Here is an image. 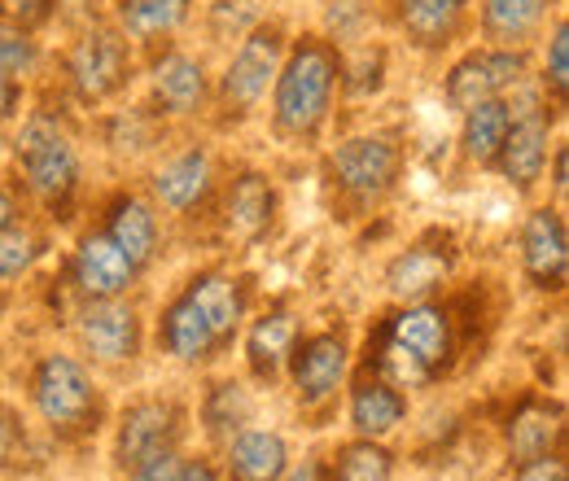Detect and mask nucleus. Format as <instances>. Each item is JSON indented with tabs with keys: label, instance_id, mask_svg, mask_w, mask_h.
I'll use <instances>...</instances> for the list:
<instances>
[{
	"label": "nucleus",
	"instance_id": "42",
	"mask_svg": "<svg viewBox=\"0 0 569 481\" xmlns=\"http://www.w3.org/2000/svg\"><path fill=\"white\" fill-rule=\"evenodd\" d=\"M4 4H9V0H0V13H4Z\"/></svg>",
	"mask_w": 569,
	"mask_h": 481
},
{
	"label": "nucleus",
	"instance_id": "39",
	"mask_svg": "<svg viewBox=\"0 0 569 481\" xmlns=\"http://www.w3.org/2000/svg\"><path fill=\"white\" fill-rule=\"evenodd\" d=\"M281 481H325V460H307L298 469H284Z\"/></svg>",
	"mask_w": 569,
	"mask_h": 481
},
{
	"label": "nucleus",
	"instance_id": "34",
	"mask_svg": "<svg viewBox=\"0 0 569 481\" xmlns=\"http://www.w3.org/2000/svg\"><path fill=\"white\" fill-rule=\"evenodd\" d=\"M566 83H569V36H566V22H557V31L548 40V62H543V88H552L557 106L566 101Z\"/></svg>",
	"mask_w": 569,
	"mask_h": 481
},
{
	"label": "nucleus",
	"instance_id": "24",
	"mask_svg": "<svg viewBox=\"0 0 569 481\" xmlns=\"http://www.w3.org/2000/svg\"><path fill=\"white\" fill-rule=\"evenodd\" d=\"M207 70L189 53H167L153 62V97L167 114H198L207 106Z\"/></svg>",
	"mask_w": 569,
	"mask_h": 481
},
{
	"label": "nucleus",
	"instance_id": "8",
	"mask_svg": "<svg viewBox=\"0 0 569 481\" xmlns=\"http://www.w3.org/2000/svg\"><path fill=\"white\" fill-rule=\"evenodd\" d=\"M74 338L92 363H132L144 350V320L137 302L123 298H92L74 311Z\"/></svg>",
	"mask_w": 569,
	"mask_h": 481
},
{
	"label": "nucleus",
	"instance_id": "1",
	"mask_svg": "<svg viewBox=\"0 0 569 481\" xmlns=\"http://www.w3.org/2000/svg\"><path fill=\"white\" fill-rule=\"evenodd\" d=\"M250 315L246 280L232 272H198L158 315V350L176 363H211L219 350L237 342Z\"/></svg>",
	"mask_w": 569,
	"mask_h": 481
},
{
	"label": "nucleus",
	"instance_id": "15",
	"mask_svg": "<svg viewBox=\"0 0 569 481\" xmlns=\"http://www.w3.org/2000/svg\"><path fill=\"white\" fill-rule=\"evenodd\" d=\"M521 268L530 275L535 289H548V293H561L569 275V237H566V219L557 207H539L526 214V228H521Z\"/></svg>",
	"mask_w": 569,
	"mask_h": 481
},
{
	"label": "nucleus",
	"instance_id": "3",
	"mask_svg": "<svg viewBox=\"0 0 569 481\" xmlns=\"http://www.w3.org/2000/svg\"><path fill=\"white\" fill-rule=\"evenodd\" d=\"M27 399L58 442H83L106 424V394L83 359L49 350L27 372Z\"/></svg>",
	"mask_w": 569,
	"mask_h": 481
},
{
	"label": "nucleus",
	"instance_id": "38",
	"mask_svg": "<svg viewBox=\"0 0 569 481\" xmlns=\"http://www.w3.org/2000/svg\"><path fill=\"white\" fill-rule=\"evenodd\" d=\"M18 106H22V79L0 67V123L18 119Z\"/></svg>",
	"mask_w": 569,
	"mask_h": 481
},
{
	"label": "nucleus",
	"instance_id": "20",
	"mask_svg": "<svg viewBox=\"0 0 569 481\" xmlns=\"http://www.w3.org/2000/svg\"><path fill=\"white\" fill-rule=\"evenodd\" d=\"M211 189H214V162L202 144L176 153L171 162H162L153 171V198L167 210H176V214L202 207L211 198Z\"/></svg>",
	"mask_w": 569,
	"mask_h": 481
},
{
	"label": "nucleus",
	"instance_id": "35",
	"mask_svg": "<svg viewBox=\"0 0 569 481\" xmlns=\"http://www.w3.org/2000/svg\"><path fill=\"white\" fill-rule=\"evenodd\" d=\"M36 62H40V49L27 31H0V67L13 70V74H27Z\"/></svg>",
	"mask_w": 569,
	"mask_h": 481
},
{
	"label": "nucleus",
	"instance_id": "6",
	"mask_svg": "<svg viewBox=\"0 0 569 481\" xmlns=\"http://www.w3.org/2000/svg\"><path fill=\"white\" fill-rule=\"evenodd\" d=\"M403 171V149L390 137H356L342 140L333 153H329V180L333 189L356 202V207H372L381 202L395 180Z\"/></svg>",
	"mask_w": 569,
	"mask_h": 481
},
{
	"label": "nucleus",
	"instance_id": "26",
	"mask_svg": "<svg viewBox=\"0 0 569 481\" xmlns=\"http://www.w3.org/2000/svg\"><path fill=\"white\" fill-rule=\"evenodd\" d=\"M198 420H202V429H207V438H211V442L228 447V442H232V438L254 420V399H250V390H246L241 381H232V377L211 381V385H207V394H202Z\"/></svg>",
	"mask_w": 569,
	"mask_h": 481
},
{
	"label": "nucleus",
	"instance_id": "18",
	"mask_svg": "<svg viewBox=\"0 0 569 481\" xmlns=\"http://www.w3.org/2000/svg\"><path fill=\"white\" fill-rule=\"evenodd\" d=\"M347 415H351V429L359 438H390L403 420H408V394L395 390L386 377L377 372H359L351 381V399H347Z\"/></svg>",
	"mask_w": 569,
	"mask_h": 481
},
{
	"label": "nucleus",
	"instance_id": "19",
	"mask_svg": "<svg viewBox=\"0 0 569 481\" xmlns=\"http://www.w3.org/2000/svg\"><path fill=\"white\" fill-rule=\"evenodd\" d=\"M289 469V442L277 429H241L223 447V478L219 481H281Z\"/></svg>",
	"mask_w": 569,
	"mask_h": 481
},
{
	"label": "nucleus",
	"instance_id": "4",
	"mask_svg": "<svg viewBox=\"0 0 569 481\" xmlns=\"http://www.w3.org/2000/svg\"><path fill=\"white\" fill-rule=\"evenodd\" d=\"M277 132L293 140H311L333 106V92L342 83V58L329 40H298L293 49H284V62L277 70Z\"/></svg>",
	"mask_w": 569,
	"mask_h": 481
},
{
	"label": "nucleus",
	"instance_id": "30",
	"mask_svg": "<svg viewBox=\"0 0 569 481\" xmlns=\"http://www.w3.org/2000/svg\"><path fill=\"white\" fill-rule=\"evenodd\" d=\"M114 13H119V31L128 40H158L184 22L189 0H119Z\"/></svg>",
	"mask_w": 569,
	"mask_h": 481
},
{
	"label": "nucleus",
	"instance_id": "41",
	"mask_svg": "<svg viewBox=\"0 0 569 481\" xmlns=\"http://www.w3.org/2000/svg\"><path fill=\"white\" fill-rule=\"evenodd\" d=\"M552 189L566 193V144L552 149Z\"/></svg>",
	"mask_w": 569,
	"mask_h": 481
},
{
	"label": "nucleus",
	"instance_id": "22",
	"mask_svg": "<svg viewBox=\"0 0 569 481\" xmlns=\"http://www.w3.org/2000/svg\"><path fill=\"white\" fill-rule=\"evenodd\" d=\"M101 232L137 263V272H144L158 259V214L144 198H132V193L114 198L110 210H106V228Z\"/></svg>",
	"mask_w": 569,
	"mask_h": 481
},
{
	"label": "nucleus",
	"instance_id": "33",
	"mask_svg": "<svg viewBox=\"0 0 569 481\" xmlns=\"http://www.w3.org/2000/svg\"><path fill=\"white\" fill-rule=\"evenodd\" d=\"M368 0H325V27L333 40H356L368 27Z\"/></svg>",
	"mask_w": 569,
	"mask_h": 481
},
{
	"label": "nucleus",
	"instance_id": "28",
	"mask_svg": "<svg viewBox=\"0 0 569 481\" xmlns=\"http://www.w3.org/2000/svg\"><path fill=\"white\" fill-rule=\"evenodd\" d=\"M508 101L496 97V101H482L473 110H465V128H460V144H465V158L478 162V167H496L499 144L508 137Z\"/></svg>",
	"mask_w": 569,
	"mask_h": 481
},
{
	"label": "nucleus",
	"instance_id": "17",
	"mask_svg": "<svg viewBox=\"0 0 569 481\" xmlns=\"http://www.w3.org/2000/svg\"><path fill=\"white\" fill-rule=\"evenodd\" d=\"M456 268V250L442 241H417L408 245L390 268H386V289L399 302H426L429 293L442 289V280Z\"/></svg>",
	"mask_w": 569,
	"mask_h": 481
},
{
	"label": "nucleus",
	"instance_id": "13",
	"mask_svg": "<svg viewBox=\"0 0 569 481\" xmlns=\"http://www.w3.org/2000/svg\"><path fill=\"white\" fill-rule=\"evenodd\" d=\"M508 114H512V123H508V137L499 144L496 171L508 184H517V189L526 193V189H535V184L543 180V171H548L552 119L543 114V101H539V97H535L526 110H512V106H508Z\"/></svg>",
	"mask_w": 569,
	"mask_h": 481
},
{
	"label": "nucleus",
	"instance_id": "23",
	"mask_svg": "<svg viewBox=\"0 0 569 481\" xmlns=\"http://www.w3.org/2000/svg\"><path fill=\"white\" fill-rule=\"evenodd\" d=\"M272 210H277V193L268 184V176L259 171H246L228 184V198H223V228L228 237L237 241H254L268 232L272 223Z\"/></svg>",
	"mask_w": 569,
	"mask_h": 481
},
{
	"label": "nucleus",
	"instance_id": "37",
	"mask_svg": "<svg viewBox=\"0 0 569 481\" xmlns=\"http://www.w3.org/2000/svg\"><path fill=\"white\" fill-rule=\"evenodd\" d=\"M18 442H22V424H18V412L0 403V469H4L9 460H13Z\"/></svg>",
	"mask_w": 569,
	"mask_h": 481
},
{
	"label": "nucleus",
	"instance_id": "2",
	"mask_svg": "<svg viewBox=\"0 0 569 481\" xmlns=\"http://www.w3.org/2000/svg\"><path fill=\"white\" fill-rule=\"evenodd\" d=\"M456 363V320L442 302H403L368 338L363 368L386 377L395 390H426Z\"/></svg>",
	"mask_w": 569,
	"mask_h": 481
},
{
	"label": "nucleus",
	"instance_id": "12",
	"mask_svg": "<svg viewBox=\"0 0 569 481\" xmlns=\"http://www.w3.org/2000/svg\"><path fill=\"white\" fill-rule=\"evenodd\" d=\"M526 70H530V58L526 49H499V44H487V49H473L465 53L451 74H447V101L465 114L482 101H496L503 92L521 88L526 83Z\"/></svg>",
	"mask_w": 569,
	"mask_h": 481
},
{
	"label": "nucleus",
	"instance_id": "40",
	"mask_svg": "<svg viewBox=\"0 0 569 481\" xmlns=\"http://www.w3.org/2000/svg\"><path fill=\"white\" fill-rule=\"evenodd\" d=\"M13 223H18V198L0 184V232H4V228H13Z\"/></svg>",
	"mask_w": 569,
	"mask_h": 481
},
{
	"label": "nucleus",
	"instance_id": "14",
	"mask_svg": "<svg viewBox=\"0 0 569 481\" xmlns=\"http://www.w3.org/2000/svg\"><path fill=\"white\" fill-rule=\"evenodd\" d=\"M67 280L79 293V302H92V298H123L141 280V272L101 228H92L74 245L71 263H67Z\"/></svg>",
	"mask_w": 569,
	"mask_h": 481
},
{
	"label": "nucleus",
	"instance_id": "21",
	"mask_svg": "<svg viewBox=\"0 0 569 481\" xmlns=\"http://www.w3.org/2000/svg\"><path fill=\"white\" fill-rule=\"evenodd\" d=\"M302 338V324L289 307H272L246 329V363L259 381H277L289 363V350Z\"/></svg>",
	"mask_w": 569,
	"mask_h": 481
},
{
	"label": "nucleus",
	"instance_id": "11",
	"mask_svg": "<svg viewBox=\"0 0 569 481\" xmlns=\"http://www.w3.org/2000/svg\"><path fill=\"white\" fill-rule=\"evenodd\" d=\"M67 74L83 106L110 101L132 79V49L123 44V31H106V27L83 31L67 53Z\"/></svg>",
	"mask_w": 569,
	"mask_h": 481
},
{
	"label": "nucleus",
	"instance_id": "10",
	"mask_svg": "<svg viewBox=\"0 0 569 481\" xmlns=\"http://www.w3.org/2000/svg\"><path fill=\"white\" fill-rule=\"evenodd\" d=\"M180 433H184V408L176 399H137L128 403V412L119 415L114 429V464L119 473H137L144 460L162 455V451H180Z\"/></svg>",
	"mask_w": 569,
	"mask_h": 481
},
{
	"label": "nucleus",
	"instance_id": "16",
	"mask_svg": "<svg viewBox=\"0 0 569 481\" xmlns=\"http://www.w3.org/2000/svg\"><path fill=\"white\" fill-rule=\"evenodd\" d=\"M561 438H566V408L557 399H521L512 415L503 420V447L512 455V464H530L543 455H561Z\"/></svg>",
	"mask_w": 569,
	"mask_h": 481
},
{
	"label": "nucleus",
	"instance_id": "9",
	"mask_svg": "<svg viewBox=\"0 0 569 481\" xmlns=\"http://www.w3.org/2000/svg\"><path fill=\"white\" fill-rule=\"evenodd\" d=\"M281 62H284V31L277 22H259L246 36V44L237 49V58L228 62L223 79H219V106L228 114H250L268 97V83L277 79Z\"/></svg>",
	"mask_w": 569,
	"mask_h": 481
},
{
	"label": "nucleus",
	"instance_id": "29",
	"mask_svg": "<svg viewBox=\"0 0 569 481\" xmlns=\"http://www.w3.org/2000/svg\"><path fill=\"white\" fill-rule=\"evenodd\" d=\"M325 481H395V451L377 438H356L325 464Z\"/></svg>",
	"mask_w": 569,
	"mask_h": 481
},
{
	"label": "nucleus",
	"instance_id": "32",
	"mask_svg": "<svg viewBox=\"0 0 569 481\" xmlns=\"http://www.w3.org/2000/svg\"><path fill=\"white\" fill-rule=\"evenodd\" d=\"M128 481H219V469L211 460H184L180 451H162L153 460H144Z\"/></svg>",
	"mask_w": 569,
	"mask_h": 481
},
{
	"label": "nucleus",
	"instance_id": "27",
	"mask_svg": "<svg viewBox=\"0 0 569 481\" xmlns=\"http://www.w3.org/2000/svg\"><path fill=\"white\" fill-rule=\"evenodd\" d=\"M469 0H399V22L412 36V44L438 49L456 36Z\"/></svg>",
	"mask_w": 569,
	"mask_h": 481
},
{
	"label": "nucleus",
	"instance_id": "31",
	"mask_svg": "<svg viewBox=\"0 0 569 481\" xmlns=\"http://www.w3.org/2000/svg\"><path fill=\"white\" fill-rule=\"evenodd\" d=\"M40 254H44V237H40L36 228H27V223L4 228V232H0V289H4L9 280L31 272V268L40 263Z\"/></svg>",
	"mask_w": 569,
	"mask_h": 481
},
{
	"label": "nucleus",
	"instance_id": "25",
	"mask_svg": "<svg viewBox=\"0 0 569 481\" xmlns=\"http://www.w3.org/2000/svg\"><path fill=\"white\" fill-rule=\"evenodd\" d=\"M548 13L552 0H482V36L499 49H526Z\"/></svg>",
	"mask_w": 569,
	"mask_h": 481
},
{
	"label": "nucleus",
	"instance_id": "36",
	"mask_svg": "<svg viewBox=\"0 0 569 481\" xmlns=\"http://www.w3.org/2000/svg\"><path fill=\"white\" fill-rule=\"evenodd\" d=\"M512 481H569L566 460H561V455H543V460L517 464V478Z\"/></svg>",
	"mask_w": 569,
	"mask_h": 481
},
{
	"label": "nucleus",
	"instance_id": "7",
	"mask_svg": "<svg viewBox=\"0 0 569 481\" xmlns=\"http://www.w3.org/2000/svg\"><path fill=\"white\" fill-rule=\"evenodd\" d=\"M351 359L356 350L347 342V333L338 329H320V333H307L298 338L293 350H289V385H293V399L302 408H325L338 399V390L347 385V372H351Z\"/></svg>",
	"mask_w": 569,
	"mask_h": 481
},
{
	"label": "nucleus",
	"instance_id": "5",
	"mask_svg": "<svg viewBox=\"0 0 569 481\" xmlns=\"http://www.w3.org/2000/svg\"><path fill=\"white\" fill-rule=\"evenodd\" d=\"M13 153H18V171H22L27 193L53 214L67 210V202L79 189V153H74L67 123L58 114H44V110L31 114L13 137Z\"/></svg>",
	"mask_w": 569,
	"mask_h": 481
}]
</instances>
